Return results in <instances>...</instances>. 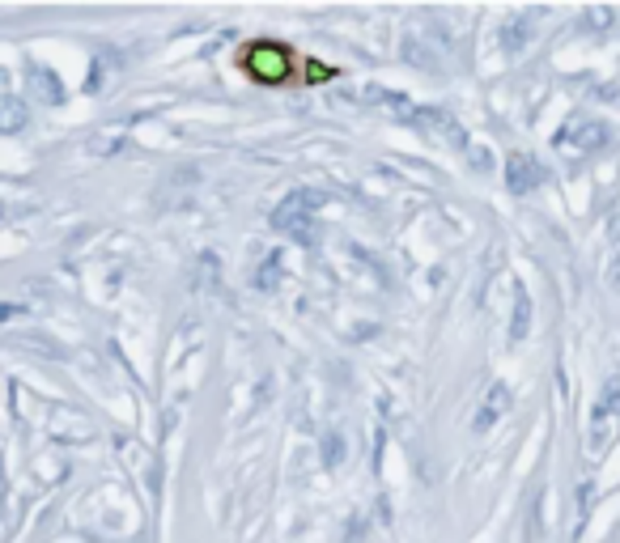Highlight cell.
I'll list each match as a JSON object with an SVG mask.
<instances>
[{
    "label": "cell",
    "instance_id": "277c9868",
    "mask_svg": "<svg viewBox=\"0 0 620 543\" xmlns=\"http://www.w3.org/2000/svg\"><path fill=\"white\" fill-rule=\"evenodd\" d=\"M607 416L616 420L620 416V378L604 391V400H599V408H595V429H590V437H595V446L604 442V433H607Z\"/></svg>",
    "mask_w": 620,
    "mask_h": 543
},
{
    "label": "cell",
    "instance_id": "6da1fadb",
    "mask_svg": "<svg viewBox=\"0 0 620 543\" xmlns=\"http://www.w3.org/2000/svg\"><path fill=\"white\" fill-rule=\"evenodd\" d=\"M294 65H297V56L285 43H251L243 51V68L255 81H263V85H285V81L294 77L289 73Z\"/></svg>",
    "mask_w": 620,
    "mask_h": 543
},
{
    "label": "cell",
    "instance_id": "7a4b0ae2",
    "mask_svg": "<svg viewBox=\"0 0 620 543\" xmlns=\"http://www.w3.org/2000/svg\"><path fill=\"white\" fill-rule=\"evenodd\" d=\"M314 212H319V195L314 192H294V195H285V204H277L272 225H277L285 238L314 242Z\"/></svg>",
    "mask_w": 620,
    "mask_h": 543
},
{
    "label": "cell",
    "instance_id": "52a82bcc",
    "mask_svg": "<svg viewBox=\"0 0 620 543\" xmlns=\"http://www.w3.org/2000/svg\"><path fill=\"white\" fill-rule=\"evenodd\" d=\"M4 107H9V115H4V128L13 132L17 124H22V102H17V98H4Z\"/></svg>",
    "mask_w": 620,
    "mask_h": 543
},
{
    "label": "cell",
    "instance_id": "3957f363",
    "mask_svg": "<svg viewBox=\"0 0 620 543\" xmlns=\"http://www.w3.org/2000/svg\"><path fill=\"white\" fill-rule=\"evenodd\" d=\"M544 183V170H539L536 158H527V153H519V158H510L506 166V187L514 195H527L531 187H539Z\"/></svg>",
    "mask_w": 620,
    "mask_h": 543
},
{
    "label": "cell",
    "instance_id": "8992f818",
    "mask_svg": "<svg viewBox=\"0 0 620 543\" xmlns=\"http://www.w3.org/2000/svg\"><path fill=\"white\" fill-rule=\"evenodd\" d=\"M519 293V306H514V323H510V340H522L527 336V323H531V297H527V289H514Z\"/></svg>",
    "mask_w": 620,
    "mask_h": 543
},
{
    "label": "cell",
    "instance_id": "5b68a950",
    "mask_svg": "<svg viewBox=\"0 0 620 543\" xmlns=\"http://www.w3.org/2000/svg\"><path fill=\"white\" fill-rule=\"evenodd\" d=\"M506 408H510V391H506L502 383H497V386L489 391V400H485V412L476 416V429H489V425H493V420H497L502 412H506Z\"/></svg>",
    "mask_w": 620,
    "mask_h": 543
}]
</instances>
